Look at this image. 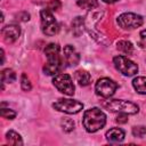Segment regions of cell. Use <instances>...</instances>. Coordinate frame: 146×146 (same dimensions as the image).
Masks as SVG:
<instances>
[{
	"label": "cell",
	"mask_w": 146,
	"mask_h": 146,
	"mask_svg": "<svg viewBox=\"0 0 146 146\" xmlns=\"http://www.w3.org/2000/svg\"><path fill=\"white\" fill-rule=\"evenodd\" d=\"M81 26H83V19H82V17H76L72 22V31L76 36H79L82 33V27Z\"/></svg>",
	"instance_id": "obj_18"
},
{
	"label": "cell",
	"mask_w": 146,
	"mask_h": 146,
	"mask_svg": "<svg viewBox=\"0 0 146 146\" xmlns=\"http://www.w3.org/2000/svg\"><path fill=\"white\" fill-rule=\"evenodd\" d=\"M52 107L57 111H60L67 114H76L83 108V104L74 99L60 98L52 104Z\"/></svg>",
	"instance_id": "obj_9"
},
{
	"label": "cell",
	"mask_w": 146,
	"mask_h": 146,
	"mask_svg": "<svg viewBox=\"0 0 146 146\" xmlns=\"http://www.w3.org/2000/svg\"><path fill=\"white\" fill-rule=\"evenodd\" d=\"M78 6L82 9H94L98 6V0H78Z\"/></svg>",
	"instance_id": "obj_19"
},
{
	"label": "cell",
	"mask_w": 146,
	"mask_h": 146,
	"mask_svg": "<svg viewBox=\"0 0 146 146\" xmlns=\"http://www.w3.org/2000/svg\"><path fill=\"white\" fill-rule=\"evenodd\" d=\"M40 17H41V29L42 32L46 35L52 36L58 32V23L55 19L52 11H50L49 9H42L40 11Z\"/></svg>",
	"instance_id": "obj_4"
},
{
	"label": "cell",
	"mask_w": 146,
	"mask_h": 146,
	"mask_svg": "<svg viewBox=\"0 0 146 146\" xmlns=\"http://www.w3.org/2000/svg\"><path fill=\"white\" fill-rule=\"evenodd\" d=\"M116 22L119 26L122 27L123 30H133L143 25L144 18L140 15L133 13H123L117 17Z\"/></svg>",
	"instance_id": "obj_6"
},
{
	"label": "cell",
	"mask_w": 146,
	"mask_h": 146,
	"mask_svg": "<svg viewBox=\"0 0 146 146\" xmlns=\"http://www.w3.org/2000/svg\"><path fill=\"white\" fill-rule=\"evenodd\" d=\"M132 135H133L135 137L143 138V137L146 135V127H144V125L133 127V128H132Z\"/></svg>",
	"instance_id": "obj_22"
},
{
	"label": "cell",
	"mask_w": 146,
	"mask_h": 146,
	"mask_svg": "<svg viewBox=\"0 0 146 146\" xmlns=\"http://www.w3.org/2000/svg\"><path fill=\"white\" fill-rule=\"evenodd\" d=\"M63 59L67 64V66H75L80 62V55H79V52L76 51V49L73 46L67 44V46L64 47Z\"/></svg>",
	"instance_id": "obj_11"
},
{
	"label": "cell",
	"mask_w": 146,
	"mask_h": 146,
	"mask_svg": "<svg viewBox=\"0 0 146 146\" xmlns=\"http://www.w3.org/2000/svg\"><path fill=\"white\" fill-rule=\"evenodd\" d=\"M52 83L57 88V90L63 92L64 95L72 96L74 94V84H73L72 78L68 74H65V73L56 74L55 78L52 79Z\"/></svg>",
	"instance_id": "obj_8"
},
{
	"label": "cell",
	"mask_w": 146,
	"mask_h": 146,
	"mask_svg": "<svg viewBox=\"0 0 146 146\" xmlns=\"http://www.w3.org/2000/svg\"><path fill=\"white\" fill-rule=\"evenodd\" d=\"M60 125H62V129L65 131V132H71L73 129H74V121L72 119H68V117H64L62 121H60Z\"/></svg>",
	"instance_id": "obj_20"
},
{
	"label": "cell",
	"mask_w": 146,
	"mask_h": 146,
	"mask_svg": "<svg viewBox=\"0 0 146 146\" xmlns=\"http://www.w3.org/2000/svg\"><path fill=\"white\" fill-rule=\"evenodd\" d=\"M132 87L140 95H146V76H137L132 80Z\"/></svg>",
	"instance_id": "obj_14"
},
{
	"label": "cell",
	"mask_w": 146,
	"mask_h": 146,
	"mask_svg": "<svg viewBox=\"0 0 146 146\" xmlns=\"http://www.w3.org/2000/svg\"><path fill=\"white\" fill-rule=\"evenodd\" d=\"M1 34H2L3 40L7 43H11L18 39V36L21 34V29L16 24H9V25H6L2 27Z\"/></svg>",
	"instance_id": "obj_10"
},
{
	"label": "cell",
	"mask_w": 146,
	"mask_h": 146,
	"mask_svg": "<svg viewBox=\"0 0 146 146\" xmlns=\"http://www.w3.org/2000/svg\"><path fill=\"white\" fill-rule=\"evenodd\" d=\"M116 48H117V50H120L124 55H131L133 52V44L130 41H127V40L119 41L116 43Z\"/></svg>",
	"instance_id": "obj_15"
},
{
	"label": "cell",
	"mask_w": 146,
	"mask_h": 146,
	"mask_svg": "<svg viewBox=\"0 0 146 146\" xmlns=\"http://www.w3.org/2000/svg\"><path fill=\"white\" fill-rule=\"evenodd\" d=\"M59 8H60V2H59L58 0H52V1L49 2L48 6H47V9H49L50 11H56V10H58Z\"/></svg>",
	"instance_id": "obj_24"
},
{
	"label": "cell",
	"mask_w": 146,
	"mask_h": 146,
	"mask_svg": "<svg viewBox=\"0 0 146 146\" xmlns=\"http://www.w3.org/2000/svg\"><path fill=\"white\" fill-rule=\"evenodd\" d=\"M1 80L2 83H11L16 80V73L11 68H6L1 72Z\"/></svg>",
	"instance_id": "obj_17"
},
{
	"label": "cell",
	"mask_w": 146,
	"mask_h": 146,
	"mask_svg": "<svg viewBox=\"0 0 146 146\" xmlns=\"http://www.w3.org/2000/svg\"><path fill=\"white\" fill-rule=\"evenodd\" d=\"M115 68L125 76H132L138 73V66L125 56H115L113 58Z\"/></svg>",
	"instance_id": "obj_5"
},
{
	"label": "cell",
	"mask_w": 146,
	"mask_h": 146,
	"mask_svg": "<svg viewBox=\"0 0 146 146\" xmlns=\"http://www.w3.org/2000/svg\"><path fill=\"white\" fill-rule=\"evenodd\" d=\"M139 41H138V44L141 47V48H146V29L143 30L139 34Z\"/></svg>",
	"instance_id": "obj_25"
},
{
	"label": "cell",
	"mask_w": 146,
	"mask_h": 146,
	"mask_svg": "<svg viewBox=\"0 0 146 146\" xmlns=\"http://www.w3.org/2000/svg\"><path fill=\"white\" fill-rule=\"evenodd\" d=\"M105 136L110 143H120L124 139V131L120 128H112L106 132Z\"/></svg>",
	"instance_id": "obj_12"
},
{
	"label": "cell",
	"mask_w": 146,
	"mask_h": 146,
	"mask_svg": "<svg viewBox=\"0 0 146 146\" xmlns=\"http://www.w3.org/2000/svg\"><path fill=\"white\" fill-rule=\"evenodd\" d=\"M104 2H106V3H114V2H117V1H120V0H103Z\"/></svg>",
	"instance_id": "obj_27"
},
{
	"label": "cell",
	"mask_w": 146,
	"mask_h": 146,
	"mask_svg": "<svg viewBox=\"0 0 146 146\" xmlns=\"http://www.w3.org/2000/svg\"><path fill=\"white\" fill-rule=\"evenodd\" d=\"M119 88V84L108 79V78H102L99 79L97 82H96V86H95V90H96V94L103 98H110L112 97L116 89Z\"/></svg>",
	"instance_id": "obj_7"
},
{
	"label": "cell",
	"mask_w": 146,
	"mask_h": 146,
	"mask_svg": "<svg viewBox=\"0 0 146 146\" xmlns=\"http://www.w3.org/2000/svg\"><path fill=\"white\" fill-rule=\"evenodd\" d=\"M103 106L114 113H125V114H136L139 111L138 105L123 100V99H107L103 103Z\"/></svg>",
	"instance_id": "obj_3"
},
{
	"label": "cell",
	"mask_w": 146,
	"mask_h": 146,
	"mask_svg": "<svg viewBox=\"0 0 146 146\" xmlns=\"http://www.w3.org/2000/svg\"><path fill=\"white\" fill-rule=\"evenodd\" d=\"M21 87L24 91H30L31 88H32V84L30 82V79L27 78V75L25 73L22 74V78H21Z\"/></svg>",
	"instance_id": "obj_21"
},
{
	"label": "cell",
	"mask_w": 146,
	"mask_h": 146,
	"mask_svg": "<svg viewBox=\"0 0 146 146\" xmlns=\"http://www.w3.org/2000/svg\"><path fill=\"white\" fill-rule=\"evenodd\" d=\"M82 123L84 129L88 132H96L99 129H102L106 123V115L105 113L99 110L98 107L89 108L84 112Z\"/></svg>",
	"instance_id": "obj_2"
},
{
	"label": "cell",
	"mask_w": 146,
	"mask_h": 146,
	"mask_svg": "<svg viewBox=\"0 0 146 146\" xmlns=\"http://www.w3.org/2000/svg\"><path fill=\"white\" fill-rule=\"evenodd\" d=\"M59 51H60V48L56 43H49L46 47L44 54H46V57H47V63L43 66L44 74L56 75L62 70L63 64H64V59L62 58Z\"/></svg>",
	"instance_id": "obj_1"
},
{
	"label": "cell",
	"mask_w": 146,
	"mask_h": 146,
	"mask_svg": "<svg viewBox=\"0 0 146 146\" xmlns=\"http://www.w3.org/2000/svg\"><path fill=\"white\" fill-rule=\"evenodd\" d=\"M115 121L117 123H125L128 121V114H125V113H119V115H117V117H116Z\"/></svg>",
	"instance_id": "obj_26"
},
{
	"label": "cell",
	"mask_w": 146,
	"mask_h": 146,
	"mask_svg": "<svg viewBox=\"0 0 146 146\" xmlns=\"http://www.w3.org/2000/svg\"><path fill=\"white\" fill-rule=\"evenodd\" d=\"M74 79H75V81H76L80 86H82V87L88 86V84L90 83V81H91L90 74H89L87 71H83V70L76 71V72L74 73Z\"/></svg>",
	"instance_id": "obj_13"
},
{
	"label": "cell",
	"mask_w": 146,
	"mask_h": 146,
	"mask_svg": "<svg viewBox=\"0 0 146 146\" xmlns=\"http://www.w3.org/2000/svg\"><path fill=\"white\" fill-rule=\"evenodd\" d=\"M1 116L5 117V119L13 120L16 116V113L13 110H9V108H1Z\"/></svg>",
	"instance_id": "obj_23"
},
{
	"label": "cell",
	"mask_w": 146,
	"mask_h": 146,
	"mask_svg": "<svg viewBox=\"0 0 146 146\" xmlns=\"http://www.w3.org/2000/svg\"><path fill=\"white\" fill-rule=\"evenodd\" d=\"M6 139L7 141L10 144V145H23V140H22V137L21 135H18L16 131L14 130H9L7 133H6Z\"/></svg>",
	"instance_id": "obj_16"
}]
</instances>
